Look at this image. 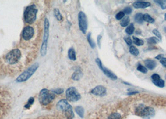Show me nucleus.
<instances>
[{"mask_svg": "<svg viewBox=\"0 0 166 119\" xmlns=\"http://www.w3.org/2000/svg\"><path fill=\"white\" fill-rule=\"evenodd\" d=\"M124 15H125V14L124 13V12H123V11H120V12H119V13L116 15V18L118 20H121L122 18L124 17Z\"/></svg>", "mask_w": 166, "mask_h": 119, "instance_id": "obj_35", "label": "nucleus"}, {"mask_svg": "<svg viewBox=\"0 0 166 119\" xmlns=\"http://www.w3.org/2000/svg\"><path fill=\"white\" fill-rule=\"evenodd\" d=\"M163 55H157V56H156V59H157V60H161L162 58H163Z\"/></svg>", "mask_w": 166, "mask_h": 119, "instance_id": "obj_40", "label": "nucleus"}, {"mask_svg": "<svg viewBox=\"0 0 166 119\" xmlns=\"http://www.w3.org/2000/svg\"><path fill=\"white\" fill-rule=\"evenodd\" d=\"M96 62L97 65V66L99 67V68L103 71L104 74L108 77H109L110 79L112 80H116L118 79V77L115 75L113 72H112V71L109 70H108V68H105L103 64H102V62L101 61V60L99 58H97L96 59Z\"/></svg>", "mask_w": 166, "mask_h": 119, "instance_id": "obj_9", "label": "nucleus"}, {"mask_svg": "<svg viewBox=\"0 0 166 119\" xmlns=\"http://www.w3.org/2000/svg\"><path fill=\"white\" fill-rule=\"evenodd\" d=\"M130 22V19L129 17H125L124 19H122V20L121 22V26L122 27H125L127 25H129V23Z\"/></svg>", "mask_w": 166, "mask_h": 119, "instance_id": "obj_28", "label": "nucleus"}, {"mask_svg": "<svg viewBox=\"0 0 166 119\" xmlns=\"http://www.w3.org/2000/svg\"><path fill=\"white\" fill-rule=\"evenodd\" d=\"M143 20H144V21H145L149 23H150V24L154 23L155 22V20L148 14L143 15Z\"/></svg>", "mask_w": 166, "mask_h": 119, "instance_id": "obj_21", "label": "nucleus"}, {"mask_svg": "<svg viewBox=\"0 0 166 119\" xmlns=\"http://www.w3.org/2000/svg\"><path fill=\"white\" fill-rule=\"evenodd\" d=\"M21 57V51L18 49H13L8 52L6 56V62L10 65H14L17 63Z\"/></svg>", "mask_w": 166, "mask_h": 119, "instance_id": "obj_5", "label": "nucleus"}, {"mask_svg": "<svg viewBox=\"0 0 166 119\" xmlns=\"http://www.w3.org/2000/svg\"><path fill=\"white\" fill-rule=\"evenodd\" d=\"M56 107L57 109L61 111H62L64 113L72 109V106L68 103L67 100H65V99H62L60 100L56 105Z\"/></svg>", "mask_w": 166, "mask_h": 119, "instance_id": "obj_11", "label": "nucleus"}, {"mask_svg": "<svg viewBox=\"0 0 166 119\" xmlns=\"http://www.w3.org/2000/svg\"><path fill=\"white\" fill-rule=\"evenodd\" d=\"M136 113L137 115L144 118H150L154 115L155 111L152 108L149 106H144L141 105H139L136 109Z\"/></svg>", "mask_w": 166, "mask_h": 119, "instance_id": "obj_6", "label": "nucleus"}, {"mask_svg": "<svg viewBox=\"0 0 166 119\" xmlns=\"http://www.w3.org/2000/svg\"><path fill=\"white\" fill-rule=\"evenodd\" d=\"M144 63L146 68L149 70H154L157 66V63L154 60L147 59L144 61Z\"/></svg>", "mask_w": 166, "mask_h": 119, "instance_id": "obj_15", "label": "nucleus"}, {"mask_svg": "<svg viewBox=\"0 0 166 119\" xmlns=\"http://www.w3.org/2000/svg\"><path fill=\"white\" fill-rule=\"evenodd\" d=\"M134 30H135V28L134 26V24L131 23V25H129L125 29V32L127 34H128L129 35H131L134 33Z\"/></svg>", "mask_w": 166, "mask_h": 119, "instance_id": "obj_23", "label": "nucleus"}, {"mask_svg": "<svg viewBox=\"0 0 166 119\" xmlns=\"http://www.w3.org/2000/svg\"><path fill=\"white\" fill-rule=\"evenodd\" d=\"M37 9L35 5L28 6L25 9L24 12V21L28 24H33L37 18Z\"/></svg>", "mask_w": 166, "mask_h": 119, "instance_id": "obj_1", "label": "nucleus"}, {"mask_svg": "<svg viewBox=\"0 0 166 119\" xmlns=\"http://www.w3.org/2000/svg\"><path fill=\"white\" fill-rule=\"evenodd\" d=\"M121 115L119 113H112L108 117V119H121Z\"/></svg>", "mask_w": 166, "mask_h": 119, "instance_id": "obj_30", "label": "nucleus"}, {"mask_svg": "<svg viewBox=\"0 0 166 119\" xmlns=\"http://www.w3.org/2000/svg\"><path fill=\"white\" fill-rule=\"evenodd\" d=\"M54 16L58 21H62L63 19V17L60 11L58 8H55L54 9Z\"/></svg>", "mask_w": 166, "mask_h": 119, "instance_id": "obj_20", "label": "nucleus"}, {"mask_svg": "<svg viewBox=\"0 0 166 119\" xmlns=\"http://www.w3.org/2000/svg\"><path fill=\"white\" fill-rule=\"evenodd\" d=\"M124 41H125V43L127 44V45L129 46H131L132 43V40L131 39V37H124Z\"/></svg>", "mask_w": 166, "mask_h": 119, "instance_id": "obj_33", "label": "nucleus"}, {"mask_svg": "<svg viewBox=\"0 0 166 119\" xmlns=\"http://www.w3.org/2000/svg\"><path fill=\"white\" fill-rule=\"evenodd\" d=\"M160 62L166 68V58H162L161 60H160Z\"/></svg>", "mask_w": 166, "mask_h": 119, "instance_id": "obj_37", "label": "nucleus"}, {"mask_svg": "<svg viewBox=\"0 0 166 119\" xmlns=\"http://www.w3.org/2000/svg\"><path fill=\"white\" fill-rule=\"evenodd\" d=\"M91 93L93 95H96V96L104 97L107 93V90H106V88L104 86L98 85V86L94 87L91 91Z\"/></svg>", "mask_w": 166, "mask_h": 119, "instance_id": "obj_12", "label": "nucleus"}, {"mask_svg": "<svg viewBox=\"0 0 166 119\" xmlns=\"http://www.w3.org/2000/svg\"><path fill=\"white\" fill-rule=\"evenodd\" d=\"M137 93H139V92L134 91V92H131L127 93V95H135V94H137Z\"/></svg>", "mask_w": 166, "mask_h": 119, "instance_id": "obj_39", "label": "nucleus"}, {"mask_svg": "<svg viewBox=\"0 0 166 119\" xmlns=\"http://www.w3.org/2000/svg\"><path fill=\"white\" fill-rule=\"evenodd\" d=\"M164 18H165V20H166V13L165 14V16H164Z\"/></svg>", "mask_w": 166, "mask_h": 119, "instance_id": "obj_41", "label": "nucleus"}, {"mask_svg": "<svg viewBox=\"0 0 166 119\" xmlns=\"http://www.w3.org/2000/svg\"><path fill=\"white\" fill-rule=\"evenodd\" d=\"M83 76V73L80 70H76L72 75V79L74 80H79Z\"/></svg>", "mask_w": 166, "mask_h": 119, "instance_id": "obj_17", "label": "nucleus"}, {"mask_svg": "<svg viewBox=\"0 0 166 119\" xmlns=\"http://www.w3.org/2000/svg\"><path fill=\"white\" fill-rule=\"evenodd\" d=\"M66 97L69 102H77L81 99V96L75 87H71L66 90Z\"/></svg>", "mask_w": 166, "mask_h": 119, "instance_id": "obj_7", "label": "nucleus"}, {"mask_svg": "<svg viewBox=\"0 0 166 119\" xmlns=\"http://www.w3.org/2000/svg\"><path fill=\"white\" fill-rule=\"evenodd\" d=\"M137 69L139 71H140V72L143 73V74H147V68L141 65H139L137 67Z\"/></svg>", "mask_w": 166, "mask_h": 119, "instance_id": "obj_31", "label": "nucleus"}, {"mask_svg": "<svg viewBox=\"0 0 166 119\" xmlns=\"http://www.w3.org/2000/svg\"><path fill=\"white\" fill-rule=\"evenodd\" d=\"M154 2L159 5L161 8L162 9H166V0H161V1H159V0H155Z\"/></svg>", "mask_w": 166, "mask_h": 119, "instance_id": "obj_27", "label": "nucleus"}, {"mask_svg": "<svg viewBox=\"0 0 166 119\" xmlns=\"http://www.w3.org/2000/svg\"><path fill=\"white\" fill-rule=\"evenodd\" d=\"M165 79H166V75H165Z\"/></svg>", "mask_w": 166, "mask_h": 119, "instance_id": "obj_42", "label": "nucleus"}, {"mask_svg": "<svg viewBox=\"0 0 166 119\" xmlns=\"http://www.w3.org/2000/svg\"><path fill=\"white\" fill-rule=\"evenodd\" d=\"M133 38V42L134 44H136L137 46H143L144 44V42L143 40H140L138 38L136 37H132Z\"/></svg>", "mask_w": 166, "mask_h": 119, "instance_id": "obj_26", "label": "nucleus"}, {"mask_svg": "<svg viewBox=\"0 0 166 119\" xmlns=\"http://www.w3.org/2000/svg\"><path fill=\"white\" fill-rule=\"evenodd\" d=\"M124 14H126V15H129L130 13H131L132 12V9L130 8V7H126L124 8Z\"/></svg>", "mask_w": 166, "mask_h": 119, "instance_id": "obj_36", "label": "nucleus"}, {"mask_svg": "<svg viewBox=\"0 0 166 119\" xmlns=\"http://www.w3.org/2000/svg\"><path fill=\"white\" fill-rule=\"evenodd\" d=\"M147 41L150 45H154L158 43L160 41V40L156 37H150L147 39Z\"/></svg>", "mask_w": 166, "mask_h": 119, "instance_id": "obj_24", "label": "nucleus"}, {"mask_svg": "<svg viewBox=\"0 0 166 119\" xmlns=\"http://www.w3.org/2000/svg\"><path fill=\"white\" fill-rule=\"evenodd\" d=\"M78 23L80 30L83 33L86 34L87 30L88 23L87 16L83 11H80L78 14Z\"/></svg>", "mask_w": 166, "mask_h": 119, "instance_id": "obj_8", "label": "nucleus"}, {"mask_svg": "<svg viewBox=\"0 0 166 119\" xmlns=\"http://www.w3.org/2000/svg\"><path fill=\"white\" fill-rule=\"evenodd\" d=\"M151 79L152 81V83H154L155 85L157 87H159L160 88H163L165 86V82L163 80H162L160 77V76L156 74H153L151 76Z\"/></svg>", "mask_w": 166, "mask_h": 119, "instance_id": "obj_13", "label": "nucleus"}, {"mask_svg": "<svg viewBox=\"0 0 166 119\" xmlns=\"http://www.w3.org/2000/svg\"><path fill=\"white\" fill-rule=\"evenodd\" d=\"M135 21L139 24H142L144 22L143 20V15L141 13H138L135 15L134 17Z\"/></svg>", "mask_w": 166, "mask_h": 119, "instance_id": "obj_19", "label": "nucleus"}, {"mask_svg": "<svg viewBox=\"0 0 166 119\" xmlns=\"http://www.w3.org/2000/svg\"><path fill=\"white\" fill-rule=\"evenodd\" d=\"M101 38H102L101 35H98L97 39V45H98V46H99V48H101Z\"/></svg>", "mask_w": 166, "mask_h": 119, "instance_id": "obj_38", "label": "nucleus"}, {"mask_svg": "<svg viewBox=\"0 0 166 119\" xmlns=\"http://www.w3.org/2000/svg\"><path fill=\"white\" fill-rule=\"evenodd\" d=\"M38 67H39V63H36L33 64V65L30 67L28 69H26L24 71H23L21 74H20L17 77L16 81L18 83L24 82V81H27L36 72Z\"/></svg>", "mask_w": 166, "mask_h": 119, "instance_id": "obj_2", "label": "nucleus"}, {"mask_svg": "<svg viewBox=\"0 0 166 119\" xmlns=\"http://www.w3.org/2000/svg\"><path fill=\"white\" fill-rule=\"evenodd\" d=\"M87 41H88L89 45L91 46V47L92 48V49H94L95 46H96V44L94 42V41L93 40L92 38H91V33H89L87 34Z\"/></svg>", "mask_w": 166, "mask_h": 119, "instance_id": "obj_22", "label": "nucleus"}, {"mask_svg": "<svg viewBox=\"0 0 166 119\" xmlns=\"http://www.w3.org/2000/svg\"><path fill=\"white\" fill-rule=\"evenodd\" d=\"M55 99V93L48 89H42L39 94V101L43 105H48Z\"/></svg>", "mask_w": 166, "mask_h": 119, "instance_id": "obj_3", "label": "nucleus"}, {"mask_svg": "<svg viewBox=\"0 0 166 119\" xmlns=\"http://www.w3.org/2000/svg\"><path fill=\"white\" fill-rule=\"evenodd\" d=\"M152 33H154L156 36V37L158 38V39L161 41L162 40V36H161V34L160 33V32L157 29H154V30H153L152 31Z\"/></svg>", "mask_w": 166, "mask_h": 119, "instance_id": "obj_32", "label": "nucleus"}, {"mask_svg": "<svg viewBox=\"0 0 166 119\" xmlns=\"http://www.w3.org/2000/svg\"><path fill=\"white\" fill-rule=\"evenodd\" d=\"M150 5H151V4L149 2H140V1H137V2H136L133 3V6L137 9L146 8L147 7L150 6Z\"/></svg>", "mask_w": 166, "mask_h": 119, "instance_id": "obj_14", "label": "nucleus"}, {"mask_svg": "<svg viewBox=\"0 0 166 119\" xmlns=\"http://www.w3.org/2000/svg\"><path fill=\"white\" fill-rule=\"evenodd\" d=\"M68 58L71 60L72 61H74L76 60V51L73 49V48H70V49L68 50Z\"/></svg>", "mask_w": 166, "mask_h": 119, "instance_id": "obj_16", "label": "nucleus"}, {"mask_svg": "<svg viewBox=\"0 0 166 119\" xmlns=\"http://www.w3.org/2000/svg\"><path fill=\"white\" fill-rule=\"evenodd\" d=\"M49 22L47 18H45L44 22V35L43 38V42L41 48V55L44 56L47 53V46L49 34Z\"/></svg>", "mask_w": 166, "mask_h": 119, "instance_id": "obj_4", "label": "nucleus"}, {"mask_svg": "<svg viewBox=\"0 0 166 119\" xmlns=\"http://www.w3.org/2000/svg\"><path fill=\"white\" fill-rule=\"evenodd\" d=\"M34 99L33 97H30L28 100V101L27 102L26 104L24 105V108L25 109H29L31 106L34 103Z\"/></svg>", "mask_w": 166, "mask_h": 119, "instance_id": "obj_29", "label": "nucleus"}, {"mask_svg": "<svg viewBox=\"0 0 166 119\" xmlns=\"http://www.w3.org/2000/svg\"><path fill=\"white\" fill-rule=\"evenodd\" d=\"M34 34V30L33 27L30 26H27L24 27L22 31V38L24 40H30Z\"/></svg>", "mask_w": 166, "mask_h": 119, "instance_id": "obj_10", "label": "nucleus"}, {"mask_svg": "<svg viewBox=\"0 0 166 119\" xmlns=\"http://www.w3.org/2000/svg\"><path fill=\"white\" fill-rule=\"evenodd\" d=\"M51 92L53 93L60 95V94H61V93H62L64 92V90L62 88H56L55 90H52Z\"/></svg>", "mask_w": 166, "mask_h": 119, "instance_id": "obj_34", "label": "nucleus"}, {"mask_svg": "<svg viewBox=\"0 0 166 119\" xmlns=\"http://www.w3.org/2000/svg\"><path fill=\"white\" fill-rule=\"evenodd\" d=\"M75 112H76L81 118L84 117V110L83 109V107L81 106H78L75 108Z\"/></svg>", "mask_w": 166, "mask_h": 119, "instance_id": "obj_18", "label": "nucleus"}, {"mask_svg": "<svg viewBox=\"0 0 166 119\" xmlns=\"http://www.w3.org/2000/svg\"><path fill=\"white\" fill-rule=\"evenodd\" d=\"M129 52L131 54L134 55V56H137L139 54V51L137 49H136V47L134 46H131L130 49H129Z\"/></svg>", "mask_w": 166, "mask_h": 119, "instance_id": "obj_25", "label": "nucleus"}]
</instances>
